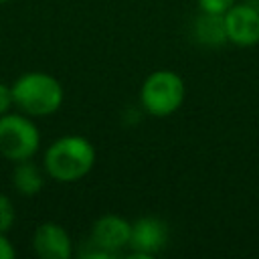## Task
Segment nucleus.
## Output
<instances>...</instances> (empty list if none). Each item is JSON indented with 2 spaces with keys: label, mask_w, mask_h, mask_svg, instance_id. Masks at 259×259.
<instances>
[{
  "label": "nucleus",
  "mask_w": 259,
  "mask_h": 259,
  "mask_svg": "<svg viewBox=\"0 0 259 259\" xmlns=\"http://www.w3.org/2000/svg\"><path fill=\"white\" fill-rule=\"evenodd\" d=\"M194 36L206 47H221L223 42H227L223 16L200 12V16L194 20Z\"/></svg>",
  "instance_id": "obj_10"
},
{
  "label": "nucleus",
  "mask_w": 259,
  "mask_h": 259,
  "mask_svg": "<svg viewBox=\"0 0 259 259\" xmlns=\"http://www.w3.org/2000/svg\"><path fill=\"white\" fill-rule=\"evenodd\" d=\"M225 32H227V42L235 47H253L259 42V8L253 4H233L225 14Z\"/></svg>",
  "instance_id": "obj_5"
},
{
  "label": "nucleus",
  "mask_w": 259,
  "mask_h": 259,
  "mask_svg": "<svg viewBox=\"0 0 259 259\" xmlns=\"http://www.w3.org/2000/svg\"><path fill=\"white\" fill-rule=\"evenodd\" d=\"M130 235H132V223L119 214L109 212V214H101L91 225L89 241L95 249H101L113 255L119 249L130 245Z\"/></svg>",
  "instance_id": "obj_7"
},
{
  "label": "nucleus",
  "mask_w": 259,
  "mask_h": 259,
  "mask_svg": "<svg viewBox=\"0 0 259 259\" xmlns=\"http://www.w3.org/2000/svg\"><path fill=\"white\" fill-rule=\"evenodd\" d=\"M168 243V225L158 217H140L132 223L130 249L134 257L150 259L160 253Z\"/></svg>",
  "instance_id": "obj_6"
},
{
  "label": "nucleus",
  "mask_w": 259,
  "mask_h": 259,
  "mask_svg": "<svg viewBox=\"0 0 259 259\" xmlns=\"http://www.w3.org/2000/svg\"><path fill=\"white\" fill-rule=\"evenodd\" d=\"M4 2H10V0H0V4H4Z\"/></svg>",
  "instance_id": "obj_15"
},
{
  "label": "nucleus",
  "mask_w": 259,
  "mask_h": 259,
  "mask_svg": "<svg viewBox=\"0 0 259 259\" xmlns=\"http://www.w3.org/2000/svg\"><path fill=\"white\" fill-rule=\"evenodd\" d=\"M235 2L237 0H196L200 12H204V14H219V16H223Z\"/></svg>",
  "instance_id": "obj_12"
},
{
  "label": "nucleus",
  "mask_w": 259,
  "mask_h": 259,
  "mask_svg": "<svg viewBox=\"0 0 259 259\" xmlns=\"http://www.w3.org/2000/svg\"><path fill=\"white\" fill-rule=\"evenodd\" d=\"M186 97L182 77L170 69H158L150 73L140 87V103L152 117H170L176 113Z\"/></svg>",
  "instance_id": "obj_3"
},
{
  "label": "nucleus",
  "mask_w": 259,
  "mask_h": 259,
  "mask_svg": "<svg viewBox=\"0 0 259 259\" xmlns=\"http://www.w3.org/2000/svg\"><path fill=\"white\" fill-rule=\"evenodd\" d=\"M14 225V206L6 194H0V233H8Z\"/></svg>",
  "instance_id": "obj_11"
},
{
  "label": "nucleus",
  "mask_w": 259,
  "mask_h": 259,
  "mask_svg": "<svg viewBox=\"0 0 259 259\" xmlns=\"http://www.w3.org/2000/svg\"><path fill=\"white\" fill-rule=\"evenodd\" d=\"M10 89L14 105L30 117L53 115L55 111H59L65 99L61 83L53 75L42 71H30L20 75Z\"/></svg>",
  "instance_id": "obj_2"
},
{
  "label": "nucleus",
  "mask_w": 259,
  "mask_h": 259,
  "mask_svg": "<svg viewBox=\"0 0 259 259\" xmlns=\"http://www.w3.org/2000/svg\"><path fill=\"white\" fill-rule=\"evenodd\" d=\"M12 184L18 190V194L34 196L42 190L45 176H42V172L36 164H32L30 160H22V162H16V168H14V174H12Z\"/></svg>",
  "instance_id": "obj_9"
},
{
  "label": "nucleus",
  "mask_w": 259,
  "mask_h": 259,
  "mask_svg": "<svg viewBox=\"0 0 259 259\" xmlns=\"http://www.w3.org/2000/svg\"><path fill=\"white\" fill-rule=\"evenodd\" d=\"M40 146V134L30 115L4 113L0 115V154L10 162L30 160Z\"/></svg>",
  "instance_id": "obj_4"
},
{
  "label": "nucleus",
  "mask_w": 259,
  "mask_h": 259,
  "mask_svg": "<svg viewBox=\"0 0 259 259\" xmlns=\"http://www.w3.org/2000/svg\"><path fill=\"white\" fill-rule=\"evenodd\" d=\"M12 105H14V101H12V89L8 85L0 83V115L8 113Z\"/></svg>",
  "instance_id": "obj_13"
},
{
  "label": "nucleus",
  "mask_w": 259,
  "mask_h": 259,
  "mask_svg": "<svg viewBox=\"0 0 259 259\" xmlns=\"http://www.w3.org/2000/svg\"><path fill=\"white\" fill-rule=\"evenodd\" d=\"M95 146L77 134L55 140L42 158L45 172L57 182H77L85 178L95 166Z\"/></svg>",
  "instance_id": "obj_1"
},
{
  "label": "nucleus",
  "mask_w": 259,
  "mask_h": 259,
  "mask_svg": "<svg viewBox=\"0 0 259 259\" xmlns=\"http://www.w3.org/2000/svg\"><path fill=\"white\" fill-rule=\"evenodd\" d=\"M32 249L40 259H69L73 255V241L65 227L47 221L34 229Z\"/></svg>",
  "instance_id": "obj_8"
},
{
  "label": "nucleus",
  "mask_w": 259,
  "mask_h": 259,
  "mask_svg": "<svg viewBox=\"0 0 259 259\" xmlns=\"http://www.w3.org/2000/svg\"><path fill=\"white\" fill-rule=\"evenodd\" d=\"M257 2H259V0H257Z\"/></svg>",
  "instance_id": "obj_16"
},
{
  "label": "nucleus",
  "mask_w": 259,
  "mask_h": 259,
  "mask_svg": "<svg viewBox=\"0 0 259 259\" xmlns=\"http://www.w3.org/2000/svg\"><path fill=\"white\" fill-rule=\"evenodd\" d=\"M16 251L12 247V243L8 241L6 233H0V259H14Z\"/></svg>",
  "instance_id": "obj_14"
}]
</instances>
